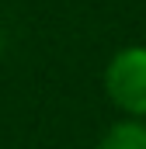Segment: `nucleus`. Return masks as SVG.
Segmentation results:
<instances>
[{
	"mask_svg": "<svg viewBox=\"0 0 146 149\" xmlns=\"http://www.w3.org/2000/svg\"><path fill=\"white\" fill-rule=\"evenodd\" d=\"M105 94L132 121L146 118V45H125L108 59Z\"/></svg>",
	"mask_w": 146,
	"mask_h": 149,
	"instance_id": "f257e3e1",
	"label": "nucleus"
},
{
	"mask_svg": "<svg viewBox=\"0 0 146 149\" xmlns=\"http://www.w3.org/2000/svg\"><path fill=\"white\" fill-rule=\"evenodd\" d=\"M98 149H146V125L143 121H118L105 132Z\"/></svg>",
	"mask_w": 146,
	"mask_h": 149,
	"instance_id": "f03ea898",
	"label": "nucleus"
},
{
	"mask_svg": "<svg viewBox=\"0 0 146 149\" xmlns=\"http://www.w3.org/2000/svg\"><path fill=\"white\" fill-rule=\"evenodd\" d=\"M4 52H7V31L0 28V56H4Z\"/></svg>",
	"mask_w": 146,
	"mask_h": 149,
	"instance_id": "7ed1b4c3",
	"label": "nucleus"
}]
</instances>
